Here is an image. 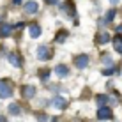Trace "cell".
I'll use <instances>...</instances> for the list:
<instances>
[{
	"mask_svg": "<svg viewBox=\"0 0 122 122\" xmlns=\"http://www.w3.org/2000/svg\"><path fill=\"white\" fill-rule=\"evenodd\" d=\"M51 106L58 108V110H66V108L69 106V103H67V99H64L62 96H55V97L51 99Z\"/></svg>",
	"mask_w": 122,
	"mask_h": 122,
	"instance_id": "cell-1",
	"label": "cell"
},
{
	"mask_svg": "<svg viewBox=\"0 0 122 122\" xmlns=\"http://www.w3.org/2000/svg\"><path fill=\"white\" fill-rule=\"evenodd\" d=\"M12 96V87L7 81L0 80V97H11Z\"/></svg>",
	"mask_w": 122,
	"mask_h": 122,
	"instance_id": "cell-2",
	"label": "cell"
},
{
	"mask_svg": "<svg viewBox=\"0 0 122 122\" xmlns=\"http://www.w3.org/2000/svg\"><path fill=\"white\" fill-rule=\"evenodd\" d=\"M97 119H99V120L112 119V108H108V106H99V108H97Z\"/></svg>",
	"mask_w": 122,
	"mask_h": 122,
	"instance_id": "cell-3",
	"label": "cell"
},
{
	"mask_svg": "<svg viewBox=\"0 0 122 122\" xmlns=\"http://www.w3.org/2000/svg\"><path fill=\"white\" fill-rule=\"evenodd\" d=\"M74 64H76L78 69H85L89 66V55H78L74 58Z\"/></svg>",
	"mask_w": 122,
	"mask_h": 122,
	"instance_id": "cell-4",
	"label": "cell"
},
{
	"mask_svg": "<svg viewBox=\"0 0 122 122\" xmlns=\"http://www.w3.org/2000/svg\"><path fill=\"white\" fill-rule=\"evenodd\" d=\"M37 58H39V60H48L50 58V50L46 48V46H39V48H37Z\"/></svg>",
	"mask_w": 122,
	"mask_h": 122,
	"instance_id": "cell-5",
	"label": "cell"
},
{
	"mask_svg": "<svg viewBox=\"0 0 122 122\" xmlns=\"http://www.w3.org/2000/svg\"><path fill=\"white\" fill-rule=\"evenodd\" d=\"M37 9H39V5H37V2H34V0H30V2L25 4V11H27L28 14H36Z\"/></svg>",
	"mask_w": 122,
	"mask_h": 122,
	"instance_id": "cell-6",
	"label": "cell"
},
{
	"mask_svg": "<svg viewBox=\"0 0 122 122\" xmlns=\"http://www.w3.org/2000/svg\"><path fill=\"white\" fill-rule=\"evenodd\" d=\"M55 74H57V76H60V78L69 76V67H67V66H57L55 67Z\"/></svg>",
	"mask_w": 122,
	"mask_h": 122,
	"instance_id": "cell-7",
	"label": "cell"
},
{
	"mask_svg": "<svg viewBox=\"0 0 122 122\" xmlns=\"http://www.w3.org/2000/svg\"><path fill=\"white\" fill-rule=\"evenodd\" d=\"M11 32H12V25H9V23L0 25V37H7Z\"/></svg>",
	"mask_w": 122,
	"mask_h": 122,
	"instance_id": "cell-8",
	"label": "cell"
},
{
	"mask_svg": "<svg viewBox=\"0 0 122 122\" xmlns=\"http://www.w3.org/2000/svg\"><path fill=\"white\" fill-rule=\"evenodd\" d=\"M28 32H30V37H32V39H37V37L41 36V27H39V25H30Z\"/></svg>",
	"mask_w": 122,
	"mask_h": 122,
	"instance_id": "cell-9",
	"label": "cell"
},
{
	"mask_svg": "<svg viewBox=\"0 0 122 122\" xmlns=\"http://www.w3.org/2000/svg\"><path fill=\"white\" fill-rule=\"evenodd\" d=\"M23 96L25 97H28V99H32L34 97V94H36V87H32V85H27V87H23Z\"/></svg>",
	"mask_w": 122,
	"mask_h": 122,
	"instance_id": "cell-10",
	"label": "cell"
},
{
	"mask_svg": "<svg viewBox=\"0 0 122 122\" xmlns=\"http://www.w3.org/2000/svg\"><path fill=\"white\" fill-rule=\"evenodd\" d=\"M7 58H9V62H11V64L14 66V67H21V60H20V57L16 55V53H11V55L7 57Z\"/></svg>",
	"mask_w": 122,
	"mask_h": 122,
	"instance_id": "cell-11",
	"label": "cell"
},
{
	"mask_svg": "<svg viewBox=\"0 0 122 122\" xmlns=\"http://www.w3.org/2000/svg\"><path fill=\"white\" fill-rule=\"evenodd\" d=\"M115 14H117V11H115V9H110V11H108V14H106V18H104V20H103V21H101V23H103V25H106V23L113 21V18H115Z\"/></svg>",
	"mask_w": 122,
	"mask_h": 122,
	"instance_id": "cell-12",
	"label": "cell"
},
{
	"mask_svg": "<svg viewBox=\"0 0 122 122\" xmlns=\"http://www.w3.org/2000/svg\"><path fill=\"white\" fill-rule=\"evenodd\" d=\"M113 46H115V50L122 55V36H117L115 39H113Z\"/></svg>",
	"mask_w": 122,
	"mask_h": 122,
	"instance_id": "cell-13",
	"label": "cell"
},
{
	"mask_svg": "<svg viewBox=\"0 0 122 122\" xmlns=\"http://www.w3.org/2000/svg\"><path fill=\"white\" fill-rule=\"evenodd\" d=\"M62 7H64V11H66L69 16H74V5H73V2H66Z\"/></svg>",
	"mask_w": 122,
	"mask_h": 122,
	"instance_id": "cell-14",
	"label": "cell"
},
{
	"mask_svg": "<svg viewBox=\"0 0 122 122\" xmlns=\"http://www.w3.org/2000/svg\"><path fill=\"white\" fill-rule=\"evenodd\" d=\"M110 41H112L110 34H101L99 39H97V43H99V44H106V43H110Z\"/></svg>",
	"mask_w": 122,
	"mask_h": 122,
	"instance_id": "cell-15",
	"label": "cell"
},
{
	"mask_svg": "<svg viewBox=\"0 0 122 122\" xmlns=\"http://www.w3.org/2000/svg\"><path fill=\"white\" fill-rule=\"evenodd\" d=\"M9 113H11V115H20V106L14 104V103L9 104Z\"/></svg>",
	"mask_w": 122,
	"mask_h": 122,
	"instance_id": "cell-16",
	"label": "cell"
},
{
	"mask_svg": "<svg viewBox=\"0 0 122 122\" xmlns=\"http://www.w3.org/2000/svg\"><path fill=\"white\" fill-rule=\"evenodd\" d=\"M97 104L99 106H104V103H108V96H104V94H101V96H97Z\"/></svg>",
	"mask_w": 122,
	"mask_h": 122,
	"instance_id": "cell-17",
	"label": "cell"
},
{
	"mask_svg": "<svg viewBox=\"0 0 122 122\" xmlns=\"http://www.w3.org/2000/svg\"><path fill=\"white\" fill-rule=\"evenodd\" d=\"M39 76H41V80H43V81H46V80L50 78V71H48V69H44V71H39Z\"/></svg>",
	"mask_w": 122,
	"mask_h": 122,
	"instance_id": "cell-18",
	"label": "cell"
},
{
	"mask_svg": "<svg viewBox=\"0 0 122 122\" xmlns=\"http://www.w3.org/2000/svg\"><path fill=\"white\" fill-rule=\"evenodd\" d=\"M66 37H67V32H66V30H62L60 34H58L57 41H58V43H64V41H66Z\"/></svg>",
	"mask_w": 122,
	"mask_h": 122,
	"instance_id": "cell-19",
	"label": "cell"
},
{
	"mask_svg": "<svg viewBox=\"0 0 122 122\" xmlns=\"http://www.w3.org/2000/svg\"><path fill=\"white\" fill-rule=\"evenodd\" d=\"M113 73H115V69H113V67H108V69L103 71V74H113Z\"/></svg>",
	"mask_w": 122,
	"mask_h": 122,
	"instance_id": "cell-20",
	"label": "cell"
},
{
	"mask_svg": "<svg viewBox=\"0 0 122 122\" xmlns=\"http://www.w3.org/2000/svg\"><path fill=\"white\" fill-rule=\"evenodd\" d=\"M46 2H48V4H57L58 0H46Z\"/></svg>",
	"mask_w": 122,
	"mask_h": 122,
	"instance_id": "cell-21",
	"label": "cell"
},
{
	"mask_svg": "<svg viewBox=\"0 0 122 122\" xmlns=\"http://www.w3.org/2000/svg\"><path fill=\"white\" fill-rule=\"evenodd\" d=\"M0 122H7V120H5V117H2V115H0Z\"/></svg>",
	"mask_w": 122,
	"mask_h": 122,
	"instance_id": "cell-22",
	"label": "cell"
},
{
	"mask_svg": "<svg viewBox=\"0 0 122 122\" xmlns=\"http://www.w3.org/2000/svg\"><path fill=\"white\" fill-rule=\"evenodd\" d=\"M117 32H122V25H119V27H117Z\"/></svg>",
	"mask_w": 122,
	"mask_h": 122,
	"instance_id": "cell-23",
	"label": "cell"
},
{
	"mask_svg": "<svg viewBox=\"0 0 122 122\" xmlns=\"http://www.w3.org/2000/svg\"><path fill=\"white\" fill-rule=\"evenodd\" d=\"M110 2H112V4H119V0H110Z\"/></svg>",
	"mask_w": 122,
	"mask_h": 122,
	"instance_id": "cell-24",
	"label": "cell"
},
{
	"mask_svg": "<svg viewBox=\"0 0 122 122\" xmlns=\"http://www.w3.org/2000/svg\"><path fill=\"white\" fill-rule=\"evenodd\" d=\"M12 2H14V4H20V2H21V0H12Z\"/></svg>",
	"mask_w": 122,
	"mask_h": 122,
	"instance_id": "cell-25",
	"label": "cell"
}]
</instances>
